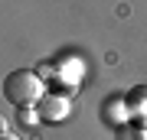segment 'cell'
<instances>
[{
	"instance_id": "cell-4",
	"label": "cell",
	"mask_w": 147,
	"mask_h": 140,
	"mask_svg": "<svg viewBox=\"0 0 147 140\" xmlns=\"http://www.w3.org/2000/svg\"><path fill=\"white\" fill-rule=\"evenodd\" d=\"M115 140H147V127H141V124H124L115 134Z\"/></svg>"
},
{
	"instance_id": "cell-3",
	"label": "cell",
	"mask_w": 147,
	"mask_h": 140,
	"mask_svg": "<svg viewBox=\"0 0 147 140\" xmlns=\"http://www.w3.org/2000/svg\"><path fill=\"white\" fill-rule=\"evenodd\" d=\"M124 111L147 124V85H137V88H131L124 94Z\"/></svg>"
},
{
	"instance_id": "cell-1",
	"label": "cell",
	"mask_w": 147,
	"mask_h": 140,
	"mask_svg": "<svg viewBox=\"0 0 147 140\" xmlns=\"http://www.w3.org/2000/svg\"><path fill=\"white\" fill-rule=\"evenodd\" d=\"M42 94H46L42 91V78L33 68H13L3 78V98L13 108H36Z\"/></svg>"
},
{
	"instance_id": "cell-2",
	"label": "cell",
	"mask_w": 147,
	"mask_h": 140,
	"mask_svg": "<svg viewBox=\"0 0 147 140\" xmlns=\"http://www.w3.org/2000/svg\"><path fill=\"white\" fill-rule=\"evenodd\" d=\"M69 111H72V98L69 94H42L39 104H36V114L42 124H59V121L69 117Z\"/></svg>"
},
{
	"instance_id": "cell-6",
	"label": "cell",
	"mask_w": 147,
	"mask_h": 140,
	"mask_svg": "<svg viewBox=\"0 0 147 140\" xmlns=\"http://www.w3.org/2000/svg\"><path fill=\"white\" fill-rule=\"evenodd\" d=\"M0 140H20V137H13L10 130H3V134H0Z\"/></svg>"
},
{
	"instance_id": "cell-5",
	"label": "cell",
	"mask_w": 147,
	"mask_h": 140,
	"mask_svg": "<svg viewBox=\"0 0 147 140\" xmlns=\"http://www.w3.org/2000/svg\"><path fill=\"white\" fill-rule=\"evenodd\" d=\"M16 111H20V124H26V127H36V124H39L36 108H16Z\"/></svg>"
},
{
	"instance_id": "cell-7",
	"label": "cell",
	"mask_w": 147,
	"mask_h": 140,
	"mask_svg": "<svg viewBox=\"0 0 147 140\" xmlns=\"http://www.w3.org/2000/svg\"><path fill=\"white\" fill-rule=\"evenodd\" d=\"M3 130H7V121H3V117H0V134H3Z\"/></svg>"
}]
</instances>
